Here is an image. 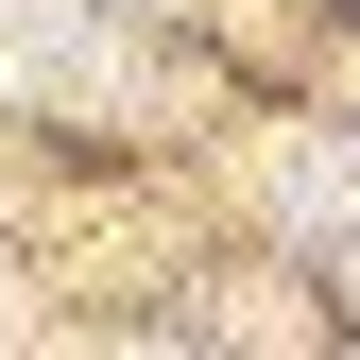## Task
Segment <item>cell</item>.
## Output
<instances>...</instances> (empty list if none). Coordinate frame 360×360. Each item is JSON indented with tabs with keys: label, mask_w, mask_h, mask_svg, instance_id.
<instances>
[]
</instances>
